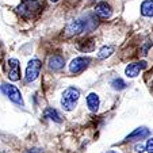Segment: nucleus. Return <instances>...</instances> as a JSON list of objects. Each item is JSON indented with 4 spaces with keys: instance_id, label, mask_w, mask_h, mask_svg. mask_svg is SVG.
I'll return each instance as SVG.
<instances>
[{
    "instance_id": "f257e3e1",
    "label": "nucleus",
    "mask_w": 153,
    "mask_h": 153,
    "mask_svg": "<svg viewBox=\"0 0 153 153\" xmlns=\"http://www.w3.org/2000/svg\"><path fill=\"white\" fill-rule=\"evenodd\" d=\"M18 14L25 19H31L42 10V4L38 0H25L18 6Z\"/></svg>"
},
{
    "instance_id": "f03ea898",
    "label": "nucleus",
    "mask_w": 153,
    "mask_h": 153,
    "mask_svg": "<svg viewBox=\"0 0 153 153\" xmlns=\"http://www.w3.org/2000/svg\"><path fill=\"white\" fill-rule=\"evenodd\" d=\"M80 98V91L75 87H68L67 90L62 92L61 96V106L65 111H72L75 110L77 100Z\"/></svg>"
},
{
    "instance_id": "7ed1b4c3",
    "label": "nucleus",
    "mask_w": 153,
    "mask_h": 153,
    "mask_svg": "<svg viewBox=\"0 0 153 153\" xmlns=\"http://www.w3.org/2000/svg\"><path fill=\"white\" fill-rule=\"evenodd\" d=\"M41 67H42V64H41V61L37 60V58L31 60L27 64L26 75H25L26 83H33L34 80H37V77L39 76V72H41Z\"/></svg>"
},
{
    "instance_id": "20e7f679",
    "label": "nucleus",
    "mask_w": 153,
    "mask_h": 153,
    "mask_svg": "<svg viewBox=\"0 0 153 153\" xmlns=\"http://www.w3.org/2000/svg\"><path fill=\"white\" fill-rule=\"evenodd\" d=\"M1 92H3L10 100L14 102V103L23 106V99H22V95H20V91L18 90L15 85L4 83L3 85H1Z\"/></svg>"
},
{
    "instance_id": "39448f33",
    "label": "nucleus",
    "mask_w": 153,
    "mask_h": 153,
    "mask_svg": "<svg viewBox=\"0 0 153 153\" xmlns=\"http://www.w3.org/2000/svg\"><path fill=\"white\" fill-rule=\"evenodd\" d=\"M84 29L88 30V26H87V20H72L67 27H65V35L67 37H72V35H77L80 34L81 31H84Z\"/></svg>"
},
{
    "instance_id": "423d86ee",
    "label": "nucleus",
    "mask_w": 153,
    "mask_h": 153,
    "mask_svg": "<svg viewBox=\"0 0 153 153\" xmlns=\"http://www.w3.org/2000/svg\"><path fill=\"white\" fill-rule=\"evenodd\" d=\"M90 58L88 57H77V58H73L69 64V71L72 73H81L90 64Z\"/></svg>"
},
{
    "instance_id": "0eeeda50",
    "label": "nucleus",
    "mask_w": 153,
    "mask_h": 153,
    "mask_svg": "<svg viewBox=\"0 0 153 153\" xmlns=\"http://www.w3.org/2000/svg\"><path fill=\"white\" fill-rule=\"evenodd\" d=\"M148 67L146 61H140V62H133V64H129L125 69V73H126L127 77H136V76L140 75L142 69Z\"/></svg>"
},
{
    "instance_id": "6e6552de",
    "label": "nucleus",
    "mask_w": 153,
    "mask_h": 153,
    "mask_svg": "<svg viewBox=\"0 0 153 153\" xmlns=\"http://www.w3.org/2000/svg\"><path fill=\"white\" fill-rule=\"evenodd\" d=\"M8 79L11 81H18L20 79V68L19 61L16 58H10L8 60Z\"/></svg>"
},
{
    "instance_id": "1a4fd4ad",
    "label": "nucleus",
    "mask_w": 153,
    "mask_h": 153,
    "mask_svg": "<svg viewBox=\"0 0 153 153\" xmlns=\"http://www.w3.org/2000/svg\"><path fill=\"white\" fill-rule=\"evenodd\" d=\"M64 65H65V60H64V57L60 54L50 56L49 60H48V67H49V69L53 71V72L62 69Z\"/></svg>"
},
{
    "instance_id": "9d476101",
    "label": "nucleus",
    "mask_w": 153,
    "mask_h": 153,
    "mask_svg": "<svg viewBox=\"0 0 153 153\" xmlns=\"http://www.w3.org/2000/svg\"><path fill=\"white\" fill-rule=\"evenodd\" d=\"M150 134L149 129H146V127H138V129H136L133 131V133H130L129 136L126 137V140L125 141H133V140H142V138H146Z\"/></svg>"
},
{
    "instance_id": "9b49d317",
    "label": "nucleus",
    "mask_w": 153,
    "mask_h": 153,
    "mask_svg": "<svg viewBox=\"0 0 153 153\" xmlns=\"http://www.w3.org/2000/svg\"><path fill=\"white\" fill-rule=\"evenodd\" d=\"M95 14L99 18H110L113 14V10L107 3H99L95 7Z\"/></svg>"
},
{
    "instance_id": "f8f14e48",
    "label": "nucleus",
    "mask_w": 153,
    "mask_h": 153,
    "mask_svg": "<svg viewBox=\"0 0 153 153\" xmlns=\"http://www.w3.org/2000/svg\"><path fill=\"white\" fill-rule=\"evenodd\" d=\"M99 96L96 95V94H90V95L87 96V106H88V108H90L91 111H98V108H99Z\"/></svg>"
},
{
    "instance_id": "ddd939ff",
    "label": "nucleus",
    "mask_w": 153,
    "mask_h": 153,
    "mask_svg": "<svg viewBox=\"0 0 153 153\" xmlns=\"http://www.w3.org/2000/svg\"><path fill=\"white\" fill-rule=\"evenodd\" d=\"M141 14L144 16L152 18L153 16V0H145L141 4Z\"/></svg>"
},
{
    "instance_id": "4468645a",
    "label": "nucleus",
    "mask_w": 153,
    "mask_h": 153,
    "mask_svg": "<svg viewBox=\"0 0 153 153\" xmlns=\"http://www.w3.org/2000/svg\"><path fill=\"white\" fill-rule=\"evenodd\" d=\"M43 115H45V118H49V119H52V121L57 122V123H61V122H62L60 114H58L57 110H54L53 107H48L46 110H45V113H43Z\"/></svg>"
},
{
    "instance_id": "2eb2a0df",
    "label": "nucleus",
    "mask_w": 153,
    "mask_h": 153,
    "mask_svg": "<svg viewBox=\"0 0 153 153\" xmlns=\"http://www.w3.org/2000/svg\"><path fill=\"white\" fill-rule=\"evenodd\" d=\"M114 52V48L113 46H103L98 53V58L103 60V58H107L108 56H111V53Z\"/></svg>"
},
{
    "instance_id": "dca6fc26",
    "label": "nucleus",
    "mask_w": 153,
    "mask_h": 153,
    "mask_svg": "<svg viewBox=\"0 0 153 153\" xmlns=\"http://www.w3.org/2000/svg\"><path fill=\"white\" fill-rule=\"evenodd\" d=\"M94 48H95V43L92 42V39L83 41L80 45V50H83V52H92Z\"/></svg>"
},
{
    "instance_id": "f3484780",
    "label": "nucleus",
    "mask_w": 153,
    "mask_h": 153,
    "mask_svg": "<svg viewBox=\"0 0 153 153\" xmlns=\"http://www.w3.org/2000/svg\"><path fill=\"white\" fill-rule=\"evenodd\" d=\"M111 85H113V88L114 90H118V91H121V90H125L126 88V85L127 84L125 83L122 79H115V80H113V83H111Z\"/></svg>"
},
{
    "instance_id": "a211bd4d",
    "label": "nucleus",
    "mask_w": 153,
    "mask_h": 153,
    "mask_svg": "<svg viewBox=\"0 0 153 153\" xmlns=\"http://www.w3.org/2000/svg\"><path fill=\"white\" fill-rule=\"evenodd\" d=\"M146 150L149 153H153V138H149L148 140V142H146Z\"/></svg>"
},
{
    "instance_id": "6ab92c4d",
    "label": "nucleus",
    "mask_w": 153,
    "mask_h": 153,
    "mask_svg": "<svg viewBox=\"0 0 153 153\" xmlns=\"http://www.w3.org/2000/svg\"><path fill=\"white\" fill-rule=\"evenodd\" d=\"M25 153H43V150H42V149H39V148H33V149L26 150Z\"/></svg>"
},
{
    "instance_id": "aec40b11",
    "label": "nucleus",
    "mask_w": 153,
    "mask_h": 153,
    "mask_svg": "<svg viewBox=\"0 0 153 153\" xmlns=\"http://www.w3.org/2000/svg\"><path fill=\"white\" fill-rule=\"evenodd\" d=\"M134 149H136V152L142 153V152H144V145H141V144H137L136 146H134Z\"/></svg>"
},
{
    "instance_id": "412c9836",
    "label": "nucleus",
    "mask_w": 153,
    "mask_h": 153,
    "mask_svg": "<svg viewBox=\"0 0 153 153\" xmlns=\"http://www.w3.org/2000/svg\"><path fill=\"white\" fill-rule=\"evenodd\" d=\"M107 153H117V152H114V150H110V152H107Z\"/></svg>"
},
{
    "instance_id": "4be33fe9",
    "label": "nucleus",
    "mask_w": 153,
    "mask_h": 153,
    "mask_svg": "<svg viewBox=\"0 0 153 153\" xmlns=\"http://www.w3.org/2000/svg\"><path fill=\"white\" fill-rule=\"evenodd\" d=\"M50 1H58V0H50Z\"/></svg>"
}]
</instances>
